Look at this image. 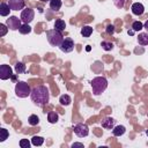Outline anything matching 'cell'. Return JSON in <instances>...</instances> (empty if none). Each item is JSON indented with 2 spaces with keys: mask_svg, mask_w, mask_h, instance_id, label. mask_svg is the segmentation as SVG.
<instances>
[{
  "mask_svg": "<svg viewBox=\"0 0 148 148\" xmlns=\"http://www.w3.org/2000/svg\"><path fill=\"white\" fill-rule=\"evenodd\" d=\"M9 136V132L6 128H0V142H3Z\"/></svg>",
  "mask_w": 148,
  "mask_h": 148,
  "instance_id": "obj_27",
  "label": "cell"
},
{
  "mask_svg": "<svg viewBox=\"0 0 148 148\" xmlns=\"http://www.w3.org/2000/svg\"><path fill=\"white\" fill-rule=\"evenodd\" d=\"M8 27H7V24L5 23H0V37H3L6 34H7V31H8Z\"/></svg>",
  "mask_w": 148,
  "mask_h": 148,
  "instance_id": "obj_28",
  "label": "cell"
},
{
  "mask_svg": "<svg viewBox=\"0 0 148 148\" xmlns=\"http://www.w3.org/2000/svg\"><path fill=\"white\" fill-rule=\"evenodd\" d=\"M47 120H49L50 124H56V123L59 120L58 113L54 112V111H50V112L47 113Z\"/></svg>",
  "mask_w": 148,
  "mask_h": 148,
  "instance_id": "obj_17",
  "label": "cell"
},
{
  "mask_svg": "<svg viewBox=\"0 0 148 148\" xmlns=\"http://www.w3.org/2000/svg\"><path fill=\"white\" fill-rule=\"evenodd\" d=\"M138 43L140 45H143V46L148 45V32H141V34H139V36H138Z\"/></svg>",
  "mask_w": 148,
  "mask_h": 148,
  "instance_id": "obj_15",
  "label": "cell"
},
{
  "mask_svg": "<svg viewBox=\"0 0 148 148\" xmlns=\"http://www.w3.org/2000/svg\"><path fill=\"white\" fill-rule=\"evenodd\" d=\"M40 1H43V2H46V1H50V0H40Z\"/></svg>",
  "mask_w": 148,
  "mask_h": 148,
  "instance_id": "obj_35",
  "label": "cell"
},
{
  "mask_svg": "<svg viewBox=\"0 0 148 148\" xmlns=\"http://www.w3.org/2000/svg\"><path fill=\"white\" fill-rule=\"evenodd\" d=\"M31 143L34 146H42L44 143V138L43 136H38V135H34L31 138Z\"/></svg>",
  "mask_w": 148,
  "mask_h": 148,
  "instance_id": "obj_21",
  "label": "cell"
},
{
  "mask_svg": "<svg viewBox=\"0 0 148 148\" xmlns=\"http://www.w3.org/2000/svg\"><path fill=\"white\" fill-rule=\"evenodd\" d=\"M61 5H62L61 0H50V8L54 12H58L60 9Z\"/></svg>",
  "mask_w": 148,
  "mask_h": 148,
  "instance_id": "obj_18",
  "label": "cell"
},
{
  "mask_svg": "<svg viewBox=\"0 0 148 148\" xmlns=\"http://www.w3.org/2000/svg\"><path fill=\"white\" fill-rule=\"evenodd\" d=\"M46 38L47 42L50 43L51 46H60V44L64 40V36L61 34V31L57 30V29H51L46 31Z\"/></svg>",
  "mask_w": 148,
  "mask_h": 148,
  "instance_id": "obj_3",
  "label": "cell"
},
{
  "mask_svg": "<svg viewBox=\"0 0 148 148\" xmlns=\"http://www.w3.org/2000/svg\"><path fill=\"white\" fill-rule=\"evenodd\" d=\"M28 123H29V125H31V126L38 125V124H39V118H38V116L31 114V116L28 118Z\"/></svg>",
  "mask_w": 148,
  "mask_h": 148,
  "instance_id": "obj_24",
  "label": "cell"
},
{
  "mask_svg": "<svg viewBox=\"0 0 148 148\" xmlns=\"http://www.w3.org/2000/svg\"><path fill=\"white\" fill-rule=\"evenodd\" d=\"M128 0H113V3L117 8H124L125 7V3L127 2Z\"/></svg>",
  "mask_w": 148,
  "mask_h": 148,
  "instance_id": "obj_30",
  "label": "cell"
},
{
  "mask_svg": "<svg viewBox=\"0 0 148 148\" xmlns=\"http://www.w3.org/2000/svg\"><path fill=\"white\" fill-rule=\"evenodd\" d=\"M10 10H12V9H10V7H9L8 3H6V2H3V1L0 3V15H1V16H8Z\"/></svg>",
  "mask_w": 148,
  "mask_h": 148,
  "instance_id": "obj_13",
  "label": "cell"
},
{
  "mask_svg": "<svg viewBox=\"0 0 148 148\" xmlns=\"http://www.w3.org/2000/svg\"><path fill=\"white\" fill-rule=\"evenodd\" d=\"M91 34H92V28L90 25H84V27L81 28V35L83 37L88 38V37H90Z\"/></svg>",
  "mask_w": 148,
  "mask_h": 148,
  "instance_id": "obj_19",
  "label": "cell"
},
{
  "mask_svg": "<svg viewBox=\"0 0 148 148\" xmlns=\"http://www.w3.org/2000/svg\"><path fill=\"white\" fill-rule=\"evenodd\" d=\"M31 94L30 86L24 81H18L15 84V95L20 98H25Z\"/></svg>",
  "mask_w": 148,
  "mask_h": 148,
  "instance_id": "obj_4",
  "label": "cell"
},
{
  "mask_svg": "<svg viewBox=\"0 0 148 148\" xmlns=\"http://www.w3.org/2000/svg\"><path fill=\"white\" fill-rule=\"evenodd\" d=\"M132 29L134 31H140L141 29H143V23L140 22V21H134L132 23Z\"/></svg>",
  "mask_w": 148,
  "mask_h": 148,
  "instance_id": "obj_26",
  "label": "cell"
},
{
  "mask_svg": "<svg viewBox=\"0 0 148 148\" xmlns=\"http://www.w3.org/2000/svg\"><path fill=\"white\" fill-rule=\"evenodd\" d=\"M30 98L37 106H44L45 104L49 103V99H50L49 89L45 86H37L31 89Z\"/></svg>",
  "mask_w": 148,
  "mask_h": 148,
  "instance_id": "obj_1",
  "label": "cell"
},
{
  "mask_svg": "<svg viewBox=\"0 0 148 148\" xmlns=\"http://www.w3.org/2000/svg\"><path fill=\"white\" fill-rule=\"evenodd\" d=\"M8 5L12 10H20L24 8V0H8Z\"/></svg>",
  "mask_w": 148,
  "mask_h": 148,
  "instance_id": "obj_10",
  "label": "cell"
},
{
  "mask_svg": "<svg viewBox=\"0 0 148 148\" xmlns=\"http://www.w3.org/2000/svg\"><path fill=\"white\" fill-rule=\"evenodd\" d=\"M101 46H102V49H103V50H105V51H110V50H112V49H113V43H111V42H106V40H103V42L101 43Z\"/></svg>",
  "mask_w": 148,
  "mask_h": 148,
  "instance_id": "obj_25",
  "label": "cell"
},
{
  "mask_svg": "<svg viewBox=\"0 0 148 148\" xmlns=\"http://www.w3.org/2000/svg\"><path fill=\"white\" fill-rule=\"evenodd\" d=\"M106 32H108L109 35H113V34H114V25H113V24H109V25L106 27Z\"/></svg>",
  "mask_w": 148,
  "mask_h": 148,
  "instance_id": "obj_31",
  "label": "cell"
},
{
  "mask_svg": "<svg viewBox=\"0 0 148 148\" xmlns=\"http://www.w3.org/2000/svg\"><path fill=\"white\" fill-rule=\"evenodd\" d=\"M13 76V69L9 65H1L0 66V79L8 80Z\"/></svg>",
  "mask_w": 148,
  "mask_h": 148,
  "instance_id": "obj_9",
  "label": "cell"
},
{
  "mask_svg": "<svg viewBox=\"0 0 148 148\" xmlns=\"http://www.w3.org/2000/svg\"><path fill=\"white\" fill-rule=\"evenodd\" d=\"M72 147L74 148V147H83V143H80V142H75V143H73L72 145Z\"/></svg>",
  "mask_w": 148,
  "mask_h": 148,
  "instance_id": "obj_32",
  "label": "cell"
},
{
  "mask_svg": "<svg viewBox=\"0 0 148 148\" xmlns=\"http://www.w3.org/2000/svg\"><path fill=\"white\" fill-rule=\"evenodd\" d=\"M125 132H126V128H125V126H123V125H118V126H114V127L112 128V134H113L114 136H121Z\"/></svg>",
  "mask_w": 148,
  "mask_h": 148,
  "instance_id": "obj_14",
  "label": "cell"
},
{
  "mask_svg": "<svg viewBox=\"0 0 148 148\" xmlns=\"http://www.w3.org/2000/svg\"><path fill=\"white\" fill-rule=\"evenodd\" d=\"M94 95H101L108 88V80L104 76H96L90 81Z\"/></svg>",
  "mask_w": 148,
  "mask_h": 148,
  "instance_id": "obj_2",
  "label": "cell"
},
{
  "mask_svg": "<svg viewBox=\"0 0 148 148\" xmlns=\"http://www.w3.org/2000/svg\"><path fill=\"white\" fill-rule=\"evenodd\" d=\"M34 18H35V12H34V9L25 8V9L22 10V13H21V20H22L23 23H28L29 24Z\"/></svg>",
  "mask_w": 148,
  "mask_h": 148,
  "instance_id": "obj_8",
  "label": "cell"
},
{
  "mask_svg": "<svg viewBox=\"0 0 148 148\" xmlns=\"http://www.w3.org/2000/svg\"><path fill=\"white\" fill-rule=\"evenodd\" d=\"M74 133L79 138H84L89 134V127L83 123H79L74 126Z\"/></svg>",
  "mask_w": 148,
  "mask_h": 148,
  "instance_id": "obj_6",
  "label": "cell"
},
{
  "mask_svg": "<svg viewBox=\"0 0 148 148\" xmlns=\"http://www.w3.org/2000/svg\"><path fill=\"white\" fill-rule=\"evenodd\" d=\"M31 145V142L28 139H21L20 140V147L21 148H29Z\"/></svg>",
  "mask_w": 148,
  "mask_h": 148,
  "instance_id": "obj_29",
  "label": "cell"
},
{
  "mask_svg": "<svg viewBox=\"0 0 148 148\" xmlns=\"http://www.w3.org/2000/svg\"><path fill=\"white\" fill-rule=\"evenodd\" d=\"M65 28H66V23H65L64 20H61V18L56 20V22H54V29H57L59 31H62V30H65Z\"/></svg>",
  "mask_w": 148,
  "mask_h": 148,
  "instance_id": "obj_20",
  "label": "cell"
},
{
  "mask_svg": "<svg viewBox=\"0 0 148 148\" xmlns=\"http://www.w3.org/2000/svg\"><path fill=\"white\" fill-rule=\"evenodd\" d=\"M15 72H16V74H22V73H24V72H25V65H24L23 62H21V61L16 62V64H15Z\"/></svg>",
  "mask_w": 148,
  "mask_h": 148,
  "instance_id": "obj_23",
  "label": "cell"
},
{
  "mask_svg": "<svg viewBox=\"0 0 148 148\" xmlns=\"http://www.w3.org/2000/svg\"><path fill=\"white\" fill-rule=\"evenodd\" d=\"M71 102H72V98H71V96H69V95H67V94L61 95V96H60V98H59V103H60L61 105H65V106L69 105V104H71Z\"/></svg>",
  "mask_w": 148,
  "mask_h": 148,
  "instance_id": "obj_16",
  "label": "cell"
},
{
  "mask_svg": "<svg viewBox=\"0 0 148 148\" xmlns=\"http://www.w3.org/2000/svg\"><path fill=\"white\" fill-rule=\"evenodd\" d=\"M6 24H7V27L10 29V30H18L20 28H21V25H22V20L21 18H18L17 16H9L7 20H6Z\"/></svg>",
  "mask_w": 148,
  "mask_h": 148,
  "instance_id": "obj_5",
  "label": "cell"
},
{
  "mask_svg": "<svg viewBox=\"0 0 148 148\" xmlns=\"http://www.w3.org/2000/svg\"><path fill=\"white\" fill-rule=\"evenodd\" d=\"M59 49H60L62 52H65V53L72 52V51L74 50V40H73L72 38H69V37L64 38V40H62V43L60 44Z\"/></svg>",
  "mask_w": 148,
  "mask_h": 148,
  "instance_id": "obj_7",
  "label": "cell"
},
{
  "mask_svg": "<svg viewBox=\"0 0 148 148\" xmlns=\"http://www.w3.org/2000/svg\"><path fill=\"white\" fill-rule=\"evenodd\" d=\"M131 9H132V13H133L134 15H138V16L142 15L143 12H145V7H143V5L140 3V2H134V3L131 6Z\"/></svg>",
  "mask_w": 148,
  "mask_h": 148,
  "instance_id": "obj_12",
  "label": "cell"
},
{
  "mask_svg": "<svg viewBox=\"0 0 148 148\" xmlns=\"http://www.w3.org/2000/svg\"><path fill=\"white\" fill-rule=\"evenodd\" d=\"M134 32H135V31H134L133 29H132V30H128V31H127V34H128V35H133Z\"/></svg>",
  "mask_w": 148,
  "mask_h": 148,
  "instance_id": "obj_34",
  "label": "cell"
},
{
  "mask_svg": "<svg viewBox=\"0 0 148 148\" xmlns=\"http://www.w3.org/2000/svg\"><path fill=\"white\" fill-rule=\"evenodd\" d=\"M143 28H145V29L147 30V32H148V20L145 22V24H143Z\"/></svg>",
  "mask_w": 148,
  "mask_h": 148,
  "instance_id": "obj_33",
  "label": "cell"
},
{
  "mask_svg": "<svg viewBox=\"0 0 148 148\" xmlns=\"http://www.w3.org/2000/svg\"><path fill=\"white\" fill-rule=\"evenodd\" d=\"M18 31H20V34H22V35L30 34V32H31V27H30L28 23H23V24L21 25V28L18 29Z\"/></svg>",
  "mask_w": 148,
  "mask_h": 148,
  "instance_id": "obj_22",
  "label": "cell"
},
{
  "mask_svg": "<svg viewBox=\"0 0 148 148\" xmlns=\"http://www.w3.org/2000/svg\"><path fill=\"white\" fill-rule=\"evenodd\" d=\"M114 119L111 118V117H104L102 120H101V125L103 128L105 130H112L114 127Z\"/></svg>",
  "mask_w": 148,
  "mask_h": 148,
  "instance_id": "obj_11",
  "label": "cell"
}]
</instances>
